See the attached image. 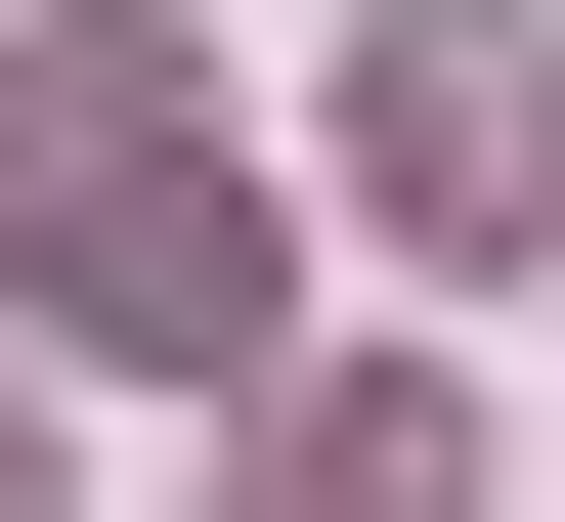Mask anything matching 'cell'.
<instances>
[{"mask_svg":"<svg viewBox=\"0 0 565 522\" xmlns=\"http://www.w3.org/2000/svg\"><path fill=\"white\" fill-rule=\"evenodd\" d=\"M0 219H44V349H262V131H217V87L174 44H44V87H0Z\"/></svg>","mask_w":565,"mask_h":522,"instance_id":"cell-1","label":"cell"},{"mask_svg":"<svg viewBox=\"0 0 565 522\" xmlns=\"http://www.w3.org/2000/svg\"><path fill=\"white\" fill-rule=\"evenodd\" d=\"M349 174H392L435 262H522L565 219V44H522V0H392V44H349Z\"/></svg>","mask_w":565,"mask_h":522,"instance_id":"cell-2","label":"cell"},{"mask_svg":"<svg viewBox=\"0 0 565 522\" xmlns=\"http://www.w3.org/2000/svg\"><path fill=\"white\" fill-rule=\"evenodd\" d=\"M262 522H479V479H435V392H305V436H262Z\"/></svg>","mask_w":565,"mask_h":522,"instance_id":"cell-3","label":"cell"},{"mask_svg":"<svg viewBox=\"0 0 565 522\" xmlns=\"http://www.w3.org/2000/svg\"><path fill=\"white\" fill-rule=\"evenodd\" d=\"M0 522H44V436H0Z\"/></svg>","mask_w":565,"mask_h":522,"instance_id":"cell-4","label":"cell"}]
</instances>
